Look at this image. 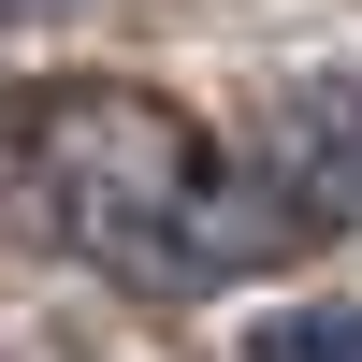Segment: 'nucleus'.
<instances>
[{"mask_svg":"<svg viewBox=\"0 0 362 362\" xmlns=\"http://www.w3.org/2000/svg\"><path fill=\"white\" fill-rule=\"evenodd\" d=\"M29 203L58 218L73 261H102L145 305H189V290L261 276V247L290 232L276 189L189 102H160V87H58L29 116Z\"/></svg>","mask_w":362,"mask_h":362,"instance_id":"f257e3e1","label":"nucleus"},{"mask_svg":"<svg viewBox=\"0 0 362 362\" xmlns=\"http://www.w3.org/2000/svg\"><path fill=\"white\" fill-rule=\"evenodd\" d=\"M247 174L290 232H362V73H290L247 131Z\"/></svg>","mask_w":362,"mask_h":362,"instance_id":"f03ea898","label":"nucleus"},{"mask_svg":"<svg viewBox=\"0 0 362 362\" xmlns=\"http://www.w3.org/2000/svg\"><path fill=\"white\" fill-rule=\"evenodd\" d=\"M247 362H362V305H276L247 334Z\"/></svg>","mask_w":362,"mask_h":362,"instance_id":"7ed1b4c3","label":"nucleus"}]
</instances>
